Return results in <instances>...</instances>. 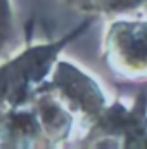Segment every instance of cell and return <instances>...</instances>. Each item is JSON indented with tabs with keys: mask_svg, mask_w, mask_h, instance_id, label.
I'll use <instances>...</instances> for the list:
<instances>
[{
	"mask_svg": "<svg viewBox=\"0 0 147 149\" xmlns=\"http://www.w3.org/2000/svg\"><path fill=\"white\" fill-rule=\"evenodd\" d=\"M54 45L35 47L0 70V114L31 106L37 88L59 50Z\"/></svg>",
	"mask_w": 147,
	"mask_h": 149,
	"instance_id": "1",
	"label": "cell"
},
{
	"mask_svg": "<svg viewBox=\"0 0 147 149\" xmlns=\"http://www.w3.org/2000/svg\"><path fill=\"white\" fill-rule=\"evenodd\" d=\"M49 87L81 125L90 127L92 123H97L102 114L104 99L97 85L85 74L76 71L69 64L61 63L57 66V74L54 76V83Z\"/></svg>",
	"mask_w": 147,
	"mask_h": 149,
	"instance_id": "2",
	"label": "cell"
},
{
	"mask_svg": "<svg viewBox=\"0 0 147 149\" xmlns=\"http://www.w3.org/2000/svg\"><path fill=\"white\" fill-rule=\"evenodd\" d=\"M107 64L126 76L147 73V23H116L107 35Z\"/></svg>",
	"mask_w": 147,
	"mask_h": 149,
	"instance_id": "3",
	"label": "cell"
},
{
	"mask_svg": "<svg viewBox=\"0 0 147 149\" xmlns=\"http://www.w3.org/2000/svg\"><path fill=\"white\" fill-rule=\"evenodd\" d=\"M68 2L87 12H114L133 5L137 0H68Z\"/></svg>",
	"mask_w": 147,
	"mask_h": 149,
	"instance_id": "4",
	"label": "cell"
},
{
	"mask_svg": "<svg viewBox=\"0 0 147 149\" xmlns=\"http://www.w3.org/2000/svg\"><path fill=\"white\" fill-rule=\"evenodd\" d=\"M7 17H9L7 3H5V0H0V30L3 28V24H5V21H7ZM0 33H2V31H0Z\"/></svg>",
	"mask_w": 147,
	"mask_h": 149,
	"instance_id": "5",
	"label": "cell"
}]
</instances>
